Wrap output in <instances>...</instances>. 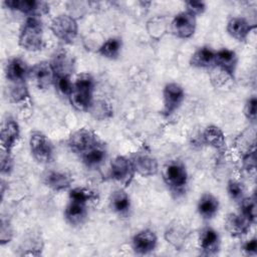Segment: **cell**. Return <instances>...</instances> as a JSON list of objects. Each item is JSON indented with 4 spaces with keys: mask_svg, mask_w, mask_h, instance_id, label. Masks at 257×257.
<instances>
[{
    "mask_svg": "<svg viewBox=\"0 0 257 257\" xmlns=\"http://www.w3.org/2000/svg\"><path fill=\"white\" fill-rule=\"evenodd\" d=\"M94 81L90 74L82 73L78 75L73 83L69 100L71 105L77 110H88L92 104V91Z\"/></svg>",
    "mask_w": 257,
    "mask_h": 257,
    "instance_id": "1",
    "label": "cell"
},
{
    "mask_svg": "<svg viewBox=\"0 0 257 257\" xmlns=\"http://www.w3.org/2000/svg\"><path fill=\"white\" fill-rule=\"evenodd\" d=\"M19 45L28 51H38L43 47V27L38 17H28L20 30Z\"/></svg>",
    "mask_w": 257,
    "mask_h": 257,
    "instance_id": "2",
    "label": "cell"
},
{
    "mask_svg": "<svg viewBox=\"0 0 257 257\" xmlns=\"http://www.w3.org/2000/svg\"><path fill=\"white\" fill-rule=\"evenodd\" d=\"M50 29L53 34L65 43L72 42L77 35V23L69 15H58L52 19Z\"/></svg>",
    "mask_w": 257,
    "mask_h": 257,
    "instance_id": "3",
    "label": "cell"
},
{
    "mask_svg": "<svg viewBox=\"0 0 257 257\" xmlns=\"http://www.w3.org/2000/svg\"><path fill=\"white\" fill-rule=\"evenodd\" d=\"M30 151L33 158L41 164H46L52 157V144L45 135L40 132H34L29 139Z\"/></svg>",
    "mask_w": 257,
    "mask_h": 257,
    "instance_id": "4",
    "label": "cell"
},
{
    "mask_svg": "<svg viewBox=\"0 0 257 257\" xmlns=\"http://www.w3.org/2000/svg\"><path fill=\"white\" fill-rule=\"evenodd\" d=\"M164 180L168 186L173 190L183 189L188 180V175L185 166L178 162L172 161L164 168Z\"/></svg>",
    "mask_w": 257,
    "mask_h": 257,
    "instance_id": "5",
    "label": "cell"
},
{
    "mask_svg": "<svg viewBox=\"0 0 257 257\" xmlns=\"http://www.w3.org/2000/svg\"><path fill=\"white\" fill-rule=\"evenodd\" d=\"M171 29L179 38H190L196 29V16L188 11L177 14L172 21Z\"/></svg>",
    "mask_w": 257,
    "mask_h": 257,
    "instance_id": "6",
    "label": "cell"
},
{
    "mask_svg": "<svg viewBox=\"0 0 257 257\" xmlns=\"http://www.w3.org/2000/svg\"><path fill=\"white\" fill-rule=\"evenodd\" d=\"M7 8L17 10L29 15V17H38L46 14L49 11V6L46 2L35 0H7L4 2Z\"/></svg>",
    "mask_w": 257,
    "mask_h": 257,
    "instance_id": "7",
    "label": "cell"
},
{
    "mask_svg": "<svg viewBox=\"0 0 257 257\" xmlns=\"http://www.w3.org/2000/svg\"><path fill=\"white\" fill-rule=\"evenodd\" d=\"M50 65L53 70L54 77L70 76L74 69L73 57L65 49L59 48L55 50L52 55Z\"/></svg>",
    "mask_w": 257,
    "mask_h": 257,
    "instance_id": "8",
    "label": "cell"
},
{
    "mask_svg": "<svg viewBox=\"0 0 257 257\" xmlns=\"http://www.w3.org/2000/svg\"><path fill=\"white\" fill-rule=\"evenodd\" d=\"M164 113L166 115L172 114L183 102L185 97L184 89L181 85L175 82L166 84L164 91Z\"/></svg>",
    "mask_w": 257,
    "mask_h": 257,
    "instance_id": "9",
    "label": "cell"
},
{
    "mask_svg": "<svg viewBox=\"0 0 257 257\" xmlns=\"http://www.w3.org/2000/svg\"><path fill=\"white\" fill-rule=\"evenodd\" d=\"M29 77L33 80L38 88L46 89L54 81V73L50 62L40 61L35 63L29 69Z\"/></svg>",
    "mask_w": 257,
    "mask_h": 257,
    "instance_id": "10",
    "label": "cell"
},
{
    "mask_svg": "<svg viewBox=\"0 0 257 257\" xmlns=\"http://www.w3.org/2000/svg\"><path fill=\"white\" fill-rule=\"evenodd\" d=\"M97 142L99 141L93 132L86 128H81L69 137L68 146L74 153L82 154Z\"/></svg>",
    "mask_w": 257,
    "mask_h": 257,
    "instance_id": "11",
    "label": "cell"
},
{
    "mask_svg": "<svg viewBox=\"0 0 257 257\" xmlns=\"http://www.w3.org/2000/svg\"><path fill=\"white\" fill-rule=\"evenodd\" d=\"M134 167L131 160L122 156H117L111 161L110 175L112 179L122 184L128 185L134 176Z\"/></svg>",
    "mask_w": 257,
    "mask_h": 257,
    "instance_id": "12",
    "label": "cell"
},
{
    "mask_svg": "<svg viewBox=\"0 0 257 257\" xmlns=\"http://www.w3.org/2000/svg\"><path fill=\"white\" fill-rule=\"evenodd\" d=\"M131 162L134 170L143 177L154 176L158 172V162L149 153L138 152L132 157Z\"/></svg>",
    "mask_w": 257,
    "mask_h": 257,
    "instance_id": "13",
    "label": "cell"
},
{
    "mask_svg": "<svg viewBox=\"0 0 257 257\" xmlns=\"http://www.w3.org/2000/svg\"><path fill=\"white\" fill-rule=\"evenodd\" d=\"M20 136V128L16 120L7 117L1 126V146L2 150L9 152L15 147Z\"/></svg>",
    "mask_w": 257,
    "mask_h": 257,
    "instance_id": "14",
    "label": "cell"
},
{
    "mask_svg": "<svg viewBox=\"0 0 257 257\" xmlns=\"http://www.w3.org/2000/svg\"><path fill=\"white\" fill-rule=\"evenodd\" d=\"M29 69L30 68L23 59L14 57L6 65V78L14 84L24 83L27 76H29Z\"/></svg>",
    "mask_w": 257,
    "mask_h": 257,
    "instance_id": "15",
    "label": "cell"
},
{
    "mask_svg": "<svg viewBox=\"0 0 257 257\" xmlns=\"http://www.w3.org/2000/svg\"><path fill=\"white\" fill-rule=\"evenodd\" d=\"M157 241L158 239L155 232L150 229H146L134 236L133 248L138 254H148L156 248Z\"/></svg>",
    "mask_w": 257,
    "mask_h": 257,
    "instance_id": "16",
    "label": "cell"
},
{
    "mask_svg": "<svg viewBox=\"0 0 257 257\" xmlns=\"http://www.w3.org/2000/svg\"><path fill=\"white\" fill-rule=\"evenodd\" d=\"M199 245L203 254L214 255L219 251L220 237L211 227H205L200 231L199 234Z\"/></svg>",
    "mask_w": 257,
    "mask_h": 257,
    "instance_id": "17",
    "label": "cell"
},
{
    "mask_svg": "<svg viewBox=\"0 0 257 257\" xmlns=\"http://www.w3.org/2000/svg\"><path fill=\"white\" fill-rule=\"evenodd\" d=\"M237 55L233 50L223 48L217 52H215V65L219 67V69L230 76L234 77L236 66H237Z\"/></svg>",
    "mask_w": 257,
    "mask_h": 257,
    "instance_id": "18",
    "label": "cell"
},
{
    "mask_svg": "<svg viewBox=\"0 0 257 257\" xmlns=\"http://www.w3.org/2000/svg\"><path fill=\"white\" fill-rule=\"evenodd\" d=\"M252 224L247 218L240 214H229L225 220V228L232 237H240L245 235Z\"/></svg>",
    "mask_w": 257,
    "mask_h": 257,
    "instance_id": "19",
    "label": "cell"
},
{
    "mask_svg": "<svg viewBox=\"0 0 257 257\" xmlns=\"http://www.w3.org/2000/svg\"><path fill=\"white\" fill-rule=\"evenodd\" d=\"M43 183L53 191H63L71 184V179L65 173L58 171H47L42 176Z\"/></svg>",
    "mask_w": 257,
    "mask_h": 257,
    "instance_id": "20",
    "label": "cell"
},
{
    "mask_svg": "<svg viewBox=\"0 0 257 257\" xmlns=\"http://www.w3.org/2000/svg\"><path fill=\"white\" fill-rule=\"evenodd\" d=\"M254 27L255 26H251L244 18L234 17L231 18L227 24V32L236 40L244 41Z\"/></svg>",
    "mask_w": 257,
    "mask_h": 257,
    "instance_id": "21",
    "label": "cell"
},
{
    "mask_svg": "<svg viewBox=\"0 0 257 257\" xmlns=\"http://www.w3.org/2000/svg\"><path fill=\"white\" fill-rule=\"evenodd\" d=\"M81 156L82 161L87 168H96L104 162L106 158V151L104 146L97 142L95 145L82 153Z\"/></svg>",
    "mask_w": 257,
    "mask_h": 257,
    "instance_id": "22",
    "label": "cell"
},
{
    "mask_svg": "<svg viewBox=\"0 0 257 257\" xmlns=\"http://www.w3.org/2000/svg\"><path fill=\"white\" fill-rule=\"evenodd\" d=\"M87 210L86 204L69 201L64 210V217L66 221L71 225H80L86 218Z\"/></svg>",
    "mask_w": 257,
    "mask_h": 257,
    "instance_id": "23",
    "label": "cell"
},
{
    "mask_svg": "<svg viewBox=\"0 0 257 257\" xmlns=\"http://www.w3.org/2000/svg\"><path fill=\"white\" fill-rule=\"evenodd\" d=\"M190 63L195 67L209 68L215 63V52L210 47H200L193 53Z\"/></svg>",
    "mask_w": 257,
    "mask_h": 257,
    "instance_id": "24",
    "label": "cell"
},
{
    "mask_svg": "<svg viewBox=\"0 0 257 257\" xmlns=\"http://www.w3.org/2000/svg\"><path fill=\"white\" fill-rule=\"evenodd\" d=\"M219 209L218 199L210 193L204 194L198 203V212L204 219L213 218Z\"/></svg>",
    "mask_w": 257,
    "mask_h": 257,
    "instance_id": "25",
    "label": "cell"
},
{
    "mask_svg": "<svg viewBox=\"0 0 257 257\" xmlns=\"http://www.w3.org/2000/svg\"><path fill=\"white\" fill-rule=\"evenodd\" d=\"M204 141L210 147L222 151L225 148L226 141L222 130L216 125H209L206 127L203 134Z\"/></svg>",
    "mask_w": 257,
    "mask_h": 257,
    "instance_id": "26",
    "label": "cell"
},
{
    "mask_svg": "<svg viewBox=\"0 0 257 257\" xmlns=\"http://www.w3.org/2000/svg\"><path fill=\"white\" fill-rule=\"evenodd\" d=\"M110 207L114 212L118 214L126 213L131 207V200L128 195L122 190L115 191L111 196Z\"/></svg>",
    "mask_w": 257,
    "mask_h": 257,
    "instance_id": "27",
    "label": "cell"
},
{
    "mask_svg": "<svg viewBox=\"0 0 257 257\" xmlns=\"http://www.w3.org/2000/svg\"><path fill=\"white\" fill-rule=\"evenodd\" d=\"M121 47V41L118 38H109L99 47L98 52L106 58L113 59L116 58L119 54Z\"/></svg>",
    "mask_w": 257,
    "mask_h": 257,
    "instance_id": "28",
    "label": "cell"
},
{
    "mask_svg": "<svg viewBox=\"0 0 257 257\" xmlns=\"http://www.w3.org/2000/svg\"><path fill=\"white\" fill-rule=\"evenodd\" d=\"M166 239L175 247H179L186 239V230L181 225H171L166 231Z\"/></svg>",
    "mask_w": 257,
    "mask_h": 257,
    "instance_id": "29",
    "label": "cell"
},
{
    "mask_svg": "<svg viewBox=\"0 0 257 257\" xmlns=\"http://www.w3.org/2000/svg\"><path fill=\"white\" fill-rule=\"evenodd\" d=\"M241 214L251 223L256 221V199L255 196L244 198L241 201Z\"/></svg>",
    "mask_w": 257,
    "mask_h": 257,
    "instance_id": "30",
    "label": "cell"
},
{
    "mask_svg": "<svg viewBox=\"0 0 257 257\" xmlns=\"http://www.w3.org/2000/svg\"><path fill=\"white\" fill-rule=\"evenodd\" d=\"M94 198V194L85 188H74L70 190L69 192V200L74 201V202H79L83 204H87L88 201L92 200Z\"/></svg>",
    "mask_w": 257,
    "mask_h": 257,
    "instance_id": "31",
    "label": "cell"
},
{
    "mask_svg": "<svg viewBox=\"0 0 257 257\" xmlns=\"http://www.w3.org/2000/svg\"><path fill=\"white\" fill-rule=\"evenodd\" d=\"M28 96H29L28 90L24 83L13 84V86L10 89V98L13 102L22 101Z\"/></svg>",
    "mask_w": 257,
    "mask_h": 257,
    "instance_id": "32",
    "label": "cell"
},
{
    "mask_svg": "<svg viewBox=\"0 0 257 257\" xmlns=\"http://www.w3.org/2000/svg\"><path fill=\"white\" fill-rule=\"evenodd\" d=\"M54 82H55V86L58 89V91L62 94L65 95H69L72 87H73V83L70 81V77L69 76H59V77H54Z\"/></svg>",
    "mask_w": 257,
    "mask_h": 257,
    "instance_id": "33",
    "label": "cell"
},
{
    "mask_svg": "<svg viewBox=\"0 0 257 257\" xmlns=\"http://www.w3.org/2000/svg\"><path fill=\"white\" fill-rule=\"evenodd\" d=\"M227 191L232 200L238 201L241 200L244 194V187L242 184H240L237 181H229L227 185Z\"/></svg>",
    "mask_w": 257,
    "mask_h": 257,
    "instance_id": "34",
    "label": "cell"
},
{
    "mask_svg": "<svg viewBox=\"0 0 257 257\" xmlns=\"http://www.w3.org/2000/svg\"><path fill=\"white\" fill-rule=\"evenodd\" d=\"M90 108H91L92 114L97 118H105L111 113V110L109 109L108 105L104 101H97L95 103H92Z\"/></svg>",
    "mask_w": 257,
    "mask_h": 257,
    "instance_id": "35",
    "label": "cell"
},
{
    "mask_svg": "<svg viewBox=\"0 0 257 257\" xmlns=\"http://www.w3.org/2000/svg\"><path fill=\"white\" fill-rule=\"evenodd\" d=\"M13 235V231L11 228L10 223L8 220H5L4 218L1 219V225H0V243L1 245H4L5 243L10 242Z\"/></svg>",
    "mask_w": 257,
    "mask_h": 257,
    "instance_id": "36",
    "label": "cell"
},
{
    "mask_svg": "<svg viewBox=\"0 0 257 257\" xmlns=\"http://www.w3.org/2000/svg\"><path fill=\"white\" fill-rule=\"evenodd\" d=\"M256 106H257V99L255 96L249 98L245 104L244 113L246 117L252 121L256 119Z\"/></svg>",
    "mask_w": 257,
    "mask_h": 257,
    "instance_id": "37",
    "label": "cell"
},
{
    "mask_svg": "<svg viewBox=\"0 0 257 257\" xmlns=\"http://www.w3.org/2000/svg\"><path fill=\"white\" fill-rule=\"evenodd\" d=\"M12 168H13V161L10 156V153L2 150V153H1V173H2V175L9 174L12 171Z\"/></svg>",
    "mask_w": 257,
    "mask_h": 257,
    "instance_id": "38",
    "label": "cell"
},
{
    "mask_svg": "<svg viewBox=\"0 0 257 257\" xmlns=\"http://www.w3.org/2000/svg\"><path fill=\"white\" fill-rule=\"evenodd\" d=\"M186 6H187V11L195 16L202 14L206 9L205 3L202 1H188L186 3Z\"/></svg>",
    "mask_w": 257,
    "mask_h": 257,
    "instance_id": "39",
    "label": "cell"
},
{
    "mask_svg": "<svg viewBox=\"0 0 257 257\" xmlns=\"http://www.w3.org/2000/svg\"><path fill=\"white\" fill-rule=\"evenodd\" d=\"M243 250L247 253V254H255L257 251V241L255 238L249 240L248 242H246L243 246Z\"/></svg>",
    "mask_w": 257,
    "mask_h": 257,
    "instance_id": "40",
    "label": "cell"
}]
</instances>
